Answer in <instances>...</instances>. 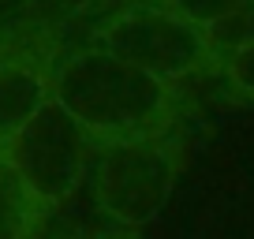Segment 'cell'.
Listing matches in <instances>:
<instances>
[{
	"instance_id": "1",
	"label": "cell",
	"mask_w": 254,
	"mask_h": 239,
	"mask_svg": "<svg viewBox=\"0 0 254 239\" xmlns=\"http://www.w3.org/2000/svg\"><path fill=\"white\" fill-rule=\"evenodd\" d=\"M53 97L97 142L165 135L183 112V90L90 45L56 60Z\"/></svg>"
},
{
	"instance_id": "2",
	"label": "cell",
	"mask_w": 254,
	"mask_h": 239,
	"mask_svg": "<svg viewBox=\"0 0 254 239\" xmlns=\"http://www.w3.org/2000/svg\"><path fill=\"white\" fill-rule=\"evenodd\" d=\"M94 45L168 86H183L190 79H221V56L213 53L206 30L168 8L165 0H138L112 11L94 30Z\"/></svg>"
},
{
	"instance_id": "3",
	"label": "cell",
	"mask_w": 254,
	"mask_h": 239,
	"mask_svg": "<svg viewBox=\"0 0 254 239\" xmlns=\"http://www.w3.org/2000/svg\"><path fill=\"white\" fill-rule=\"evenodd\" d=\"M183 168V138L165 135L101 142L90 168L94 202L112 224L142 228L165 209Z\"/></svg>"
},
{
	"instance_id": "4",
	"label": "cell",
	"mask_w": 254,
	"mask_h": 239,
	"mask_svg": "<svg viewBox=\"0 0 254 239\" xmlns=\"http://www.w3.org/2000/svg\"><path fill=\"white\" fill-rule=\"evenodd\" d=\"M97 150L101 142L56 97L4 146L11 165L23 172V179L49 209H60L82 187L86 172L94 168Z\"/></svg>"
},
{
	"instance_id": "5",
	"label": "cell",
	"mask_w": 254,
	"mask_h": 239,
	"mask_svg": "<svg viewBox=\"0 0 254 239\" xmlns=\"http://www.w3.org/2000/svg\"><path fill=\"white\" fill-rule=\"evenodd\" d=\"M53 71L56 60L41 49L15 56L0 71V150L53 101Z\"/></svg>"
},
{
	"instance_id": "6",
	"label": "cell",
	"mask_w": 254,
	"mask_h": 239,
	"mask_svg": "<svg viewBox=\"0 0 254 239\" xmlns=\"http://www.w3.org/2000/svg\"><path fill=\"white\" fill-rule=\"evenodd\" d=\"M53 209L34 194L11 157L0 150V239H38Z\"/></svg>"
},
{
	"instance_id": "7",
	"label": "cell",
	"mask_w": 254,
	"mask_h": 239,
	"mask_svg": "<svg viewBox=\"0 0 254 239\" xmlns=\"http://www.w3.org/2000/svg\"><path fill=\"white\" fill-rule=\"evenodd\" d=\"M206 38H209V45H213V53L221 56V60L232 56V53H239V49H251L254 45V0L247 8L232 11L228 19L213 23L206 30Z\"/></svg>"
},
{
	"instance_id": "8",
	"label": "cell",
	"mask_w": 254,
	"mask_h": 239,
	"mask_svg": "<svg viewBox=\"0 0 254 239\" xmlns=\"http://www.w3.org/2000/svg\"><path fill=\"white\" fill-rule=\"evenodd\" d=\"M168 8H176L183 19H190L194 26H202V30H209L213 23H221V19H228L232 11L247 8L251 0H165Z\"/></svg>"
},
{
	"instance_id": "9",
	"label": "cell",
	"mask_w": 254,
	"mask_h": 239,
	"mask_svg": "<svg viewBox=\"0 0 254 239\" xmlns=\"http://www.w3.org/2000/svg\"><path fill=\"white\" fill-rule=\"evenodd\" d=\"M221 82L239 97V101L254 105V45L224 56L221 60Z\"/></svg>"
},
{
	"instance_id": "10",
	"label": "cell",
	"mask_w": 254,
	"mask_h": 239,
	"mask_svg": "<svg viewBox=\"0 0 254 239\" xmlns=\"http://www.w3.org/2000/svg\"><path fill=\"white\" fill-rule=\"evenodd\" d=\"M30 49H38V45H30V41H26V34L19 30V26H0V71H4L15 56L30 53Z\"/></svg>"
},
{
	"instance_id": "11",
	"label": "cell",
	"mask_w": 254,
	"mask_h": 239,
	"mask_svg": "<svg viewBox=\"0 0 254 239\" xmlns=\"http://www.w3.org/2000/svg\"><path fill=\"white\" fill-rule=\"evenodd\" d=\"M127 232H131V228H124V232H109V236H101V239H131Z\"/></svg>"
},
{
	"instance_id": "12",
	"label": "cell",
	"mask_w": 254,
	"mask_h": 239,
	"mask_svg": "<svg viewBox=\"0 0 254 239\" xmlns=\"http://www.w3.org/2000/svg\"><path fill=\"white\" fill-rule=\"evenodd\" d=\"M56 239H90V236H82V232H64V236H56Z\"/></svg>"
},
{
	"instance_id": "13",
	"label": "cell",
	"mask_w": 254,
	"mask_h": 239,
	"mask_svg": "<svg viewBox=\"0 0 254 239\" xmlns=\"http://www.w3.org/2000/svg\"><path fill=\"white\" fill-rule=\"evenodd\" d=\"M19 4H41V0H19Z\"/></svg>"
}]
</instances>
